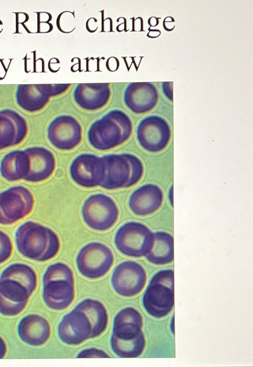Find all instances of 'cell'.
I'll list each match as a JSON object with an SVG mask.
<instances>
[{"label":"cell","mask_w":253,"mask_h":367,"mask_svg":"<svg viewBox=\"0 0 253 367\" xmlns=\"http://www.w3.org/2000/svg\"><path fill=\"white\" fill-rule=\"evenodd\" d=\"M28 132L27 121L20 114L9 109L0 111V150L20 144Z\"/></svg>","instance_id":"cell-16"},{"label":"cell","mask_w":253,"mask_h":367,"mask_svg":"<svg viewBox=\"0 0 253 367\" xmlns=\"http://www.w3.org/2000/svg\"><path fill=\"white\" fill-rule=\"evenodd\" d=\"M170 83H163V88L165 95L169 100L172 101V83L170 85Z\"/></svg>","instance_id":"cell-31"},{"label":"cell","mask_w":253,"mask_h":367,"mask_svg":"<svg viewBox=\"0 0 253 367\" xmlns=\"http://www.w3.org/2000/svg\"><path fill=\"white\" fill-rule=\"evenodd\" d=\"M13 250L10 237L0 230V264L7 261L11 256Z\"/></svg>","instance_id":"cell-29"},{"label":"cell","mask_w":253,"mask_h":367,"mask_svg":"<svg viewBox=\"0 0 253 367\" xmlns=\"http://www.w3.org/2000/svg\"><path fill=\"white\" fill-rule=\"evenodd\" d=\"M174 272L163 269L151 278L142 298L147 313L158 318L167 315L174 306Z\"/></svg>","instance_id":"cell-5"},{"label":"cell","mask_w":253,"mask_h":367,"mask_svg":"<svg viewBox=\"0 0 253 367\" xmlns=\"http://www.w3.org/2000/svg\"><path fill=\"white\" fill-rule=\"evenodd\" d=\"M110 94V90L107 84H84L77 86L74 97L76 102L82 108L94 110L106 105Z\"/></svg>","instance_id":"cell-22"},{"label":"cell","mask_w":253,"mask_h":367,"mask_svg":"<svg viewBox=\"0 0 253 367\" xmlns=\"http://www.w3.org/2000/svg\"><path fill=\"white\" fill-rule=\"evenodd\" d=\"M132 123L124 112L112 110L94 122L87 132V139L95 149L106 151L116 147L130 137Z\"/></svg>","instance_id":"cell-2"},{"label":"cell","mask_w":253,"mask_h":367,"mask_svg":"<svg viewBox=\"0 0 253 367\" xmlns=\"http://www.w3.org/2000/svg\"><path fill=\"white\" fill-rule=\"evenodd\" d=\"M34 292L15 279H0V314L9 316L18 315L25 309Z\"/></svg>","instance_id":"cell-14"},{"label":"cell","mask_w":253,"mask_h":367,"mask_svg":"<svg viewBox=\"0 0 253 367\" xmlns=\"http://www.w3.org/2000/svg\"><path fill=\"white\" fill-rule=\"evenodd\" d=\"M153 233L143 223L129 221L122 225L115 236V244L123 254L131 257L145 256L152 240Z\"/></svg>","instance_id":"cell-9"},{"label":"cell","mask_w":253,"mask_h":367,"mask_svg":"<svg viewBox=\"0 0 253 367\" xmlns=\"http://www.w3.org/2000/svg\"><path fill=\"white\" fill-rule=\"evenodd\" d=\"M146 344L142 332L136 338L130 340H123L112 336L111 347L114 353L123 358H134L143 353Z\"/></svg>","instance_id":"cell-27"},{"label":"cell","mask_w":253,"mask_h":367,"mask_svg":"<svg viewBox=\"0 0 253 367\" xmlns=\"http://www.w3.org/2000/svg\"><path fill=\"white\" fill-rule=\"evenodd\" d=\"M169 199L171 206H173V186L170 188L169 192Z\"/></svg>","instance_id":"cell-33"},{"label":"cell","mask_w":253,"mask_h":367,"mask_svg":"<svg viewBox=\"0 0 253 367\" xmlns=\"http://www.w3.org/2000/svg\"><path fill=\"white\" fill-rule=\"evenodd\" d=\"M47 138L56 148L63 151L74 149L82 139V128L73 116L62 115L55 118L47 128Z\"/></svg>","instance_id":"cell-13"},{"label":"cell","mask_w":253,"mask_h":367,"mask_svg":"<svg viewBox=\"0 0 253 367\" xmlns=\"http://www.w3.org/2000/svg\"><path fill=\"white\" fill-rule=\"evenodd\" d=\"M110 357L109 355L103 350L94 348L84 349L81 351L77 356V358H108Z\"/></svg>","instance_id":"cell-30"},{"label":"cell","mask_w":253,"mask_h":367,"mask_svg":"<svg viewBox=\"0 0 253 367\" xmlns=\"http://www.w3.org/2000/svg\"><path fill=\"white\" fill-rule=\"evenodd\" d=\"M18 105L24 109L35 112L43 108L49 101L42 86L36 89L32 86H20L16 93Z\"/></svg>","instance_id":"cell-26"},{"label":"cell","mask_w":253,"mask_h":367,"mask_svg":"<svg viewBox=\"0 0 253 367\" xmlns=\"http://www.w3.org/2000/svg\"><path fill=\"white\" fill-rule=\"evenodd\" d=\"M147 281V273L138 262L127 261L118 264L111 278L114 290L119 295L126 297L134 296L141 292Z\"/></svg>","instance_id":"cell-10"},{"label":"cell","mask_w":253,"mask_h":367,"mask_svg":"<svg viewBox=\"0 0 253 367\" xmlns=\"http://www.w3.org/2000/svg\"><path fill=\"white\" fill-rule=\"evenodd\" d=\"M136 134L141 146L146 151L155 153L166 147L170 139L171 130L163 118L151 115L140 122Z\"/></svg>","instance_id":"cell-12"},{"label":"cell","mask_w":253,"mask_h":367,"mask_svg":"<svg viewBox=\"0 0 253 367\" xmlns=\"http://www.w3.org/2000/svg\"><path fill=\"white\" fill-rule=\"evenodd\" d=\"M30 168V160L27 153L22 150L13 151L4 156L0 164V172L8 181L24 179Z\"/></svg>","instance_id":"cell-23"},{"label":"cell","mask_w":253,"mask_h":367,"mask_svg":"<svg viewBox=\"0 0 253 367\" xmlns=\"http://www.w3.org/2000/svg\"><path fill=\"white\" fill-rule=\"evenodd\" d=\"M35 198L26 187L14 186L0 193V224L11 225L33 211Z\"/></svg>","instance_id":"cell-8"},{"label":"cell","mask_w":253,"mask_h":367,"mask_svg":"<svg viewBox=\"0 0 253 367\" xmlns=\"http://www.w3.org/2000/svg\"><path fill=\"white\" fill-rule=\"evenodd\" d=\"M42 298L50 309L67 308L75 298L74 277L71 268L58 262L50 265L43 276Z\"/></svg>","instance_id":"cell-3"},{"label":"cell","mask_w":253,"mask_h":367,"mask_svg":"<svg viewBox=\"0 0 253 367\" xmlns=\"http://www.w3.org/2000/svg\"><path fill=\"white\" fill-rule=\"evenodd\" d=\"M11 278L21 282L33 291L36 289L38 283L35 270L25 263H16L9 265L1 273L0 279Z\"/></svg>","instance_id":"cell-28"},{"label":"cell","mask_w":253,"mask_h":367,"mask_svg":"<svg viewBox=\"0 0 253 367\" xmlns=\"http://www.w3.org/2000/svg\"><path fill=\"white\" fill-rule=\"evenodd\" d=\"M72 179L85 188L100 186L106 174V165L102 158L91 154L77 156L70 166Z\"/></svg>","instance_id":"cell-11"},{"label":"cell","mask_w":253,"mask_h":367,"mask_svg":"<svg viewBox=\"0 0 253 367\" xmlns=\"http://www.w3.org/2000/svg\"><path fill=\"white\" fill-rule=\"evenodd\" d=\"M106 174L100 186L107 190L130 187L141 179L144 167L141 160L129 153L109 154L102 157Z\"/></svg>","instance_id":"cell-4"},{"label":"cell","mask_w":253,"mask_h":367,"mask_svg":"<svg viewBox=\"0 0 253 367\" xmlns=\"http://www.w3.org/2000/svg\"><path fill=\"white\" fill-rule=\"evenodd\" d=\"M7 352V345L2 337L0 336V359H3Z\"/></svg>","instance_id":"cell-32"},{"label":"cell","mask_w":253,"mask_h":367,"mask_svg":"<svg viewBox=\"0 0 253 367\" xmlns=\"http://www.w3.org/2000/svg\"><path fill=\"white\" fill-rule=\"evenodd\" d=\"M17 330L20 339L32 346L43 345L51 335L49 322L37 314H29L23 317L19 323Z\"/></svg>","instance_id":"cell-19"},{"label":"cell","mask_w":253,"mask_h":367,"mask_svg":"<svg viewBox=\"0 0 253 367\" xmlns=\"http://www.w3.org/2000/svg\"><path fill=\"white\" fill-rule=\"evenodd\" d=\"M114 262L111 250L106 245L96 242L84 246L76 258L77 266L80 273L91 279H98L106 274Z\"/></svg>","instance_id":"cell-7"},{"label":"cell","mask_w":253,"mask_h":367,"mask_svg":"<svg viewBox=\"0 0 253 367\" xmlns=\"http://www.w3.org/2000/svg\"><path fill=\"white\" fill-rule=\"evenodd\" d=\"M142 326L141 314L132 307H126L115 317L112 336L123 340H132L143 332Z\"/></svg>","instance_id":"cell-21"},{"label":"cell","mask_w":253,"mask_h":367,"mask_svg":"<svg viewBox=\"0 0 253 367\" xmlns=\"http://www.w3.org/2000/svg\"><path fill=\"white\" fill-rule=\"evenodd\" d=\"M57 332L63 343L77 345L90 338L91 325L83 312L74 308L64 316L58 325Z\"/></svg>","instance_id":"cell-15"},{"label":"cell","mask_w":253,"mask_h":367,"mask_svg":"<svg viewBox=\"0 0 253 367\" xmlns=\"http://www.w3.org/2000/svg\"><path fill=\"white\" fill-rule=\"evenodd\" d=\"M25 151L30 160L29 173L24 179L31 182H39L49 178L53 173L56 160L53 154L48 149L42 147H34Z\"/></svg>","instance_id":"cell-20"},{"label":"cell","mask_w":253,"mask_h":367,"mask_svg":"<svg viewBox=\"0 0 253 367\" xmlns=\"http://www.w3.org/2000/svg\"><path fill=\"white\" fill-rule=\"evenodd\" d=\"M83 219L91 228L106 231L117 222L119 210L115 202L103 194L90 196L84 201L82 209Z\"/></svg>","instance_id":"cell-6"},{"label":"cell","mask_w":253,"mask_h":367,"mask_svg":"<svg viewBox=\"0 0 253 367\" xmlns=\"http://www.w3.org/2000/svg\"><path fill=\"white\" fill-rule=\"evenodd\" d=\"M145 257L150 262L157 265L171 262L174 259L173 236L164 231L153 233L151 246Z\"/></svg>","instance_id":"cell-24"},{"label":"cell","mask_w":253,"mask_h":367,"mask_svg":"<svg viewBox=\"0 0 253 367\" xmlns=\"http://www.w3.org/2000/svg\"><path fill=\"white\" fill-rule=\"evenodd\" d=\"M163 193L157 185L147 184L135 190L130 195L128 205L136 215L145 216L157 211L163 201Z\"/></svg>","instance_id":"cell-17"},{"label":"cell","mask_w":253,"mask_h":367,"mask_svg":"<svg viewBox=\"0 0 253 367\" xmlns=\"http://www.w3.org/2000/svg\"><path fill=\"white\" fill-rule=\"evenodd\" d=\"M158 100L155 87L149 83H133L126 88L124 101L133 112L143 113L154 107Z\"/></svg>","instance_id":"cell-18"},{"label":"cell","mask_w":253,"mask_h":367,"mask_svg":"<svg viewBox=\"0 0 253 367\" xmlns=\"http://www.w3.org/2000/svg\"><path fill=\"white\" fill-rule=\"evenodd\" d=\"M18 252L29 259L45 262L54 258L60 249L58 235L51 229L33 221L20 225L15 233Z\"/></svg>","instance_id":"cell-1"},{"label":"cell","mask_w":253,"mask_h":367,"mask_svg":"<svg viewBox=\"0 0 253 367\" xmlns=\"http://www.w3.org/2000/svg\"><path fill=\"white\" fill-rule=\"evenodd\" d=\"M83 312L91 325L90 338L100 336L106 330L108 323V314L104 305L100 301L86 299L75 308Z\"/></svg>","instance_id":"cell-25"}]
</instances>
